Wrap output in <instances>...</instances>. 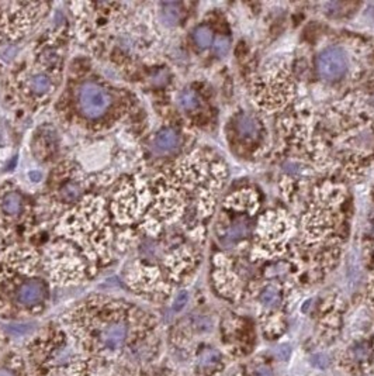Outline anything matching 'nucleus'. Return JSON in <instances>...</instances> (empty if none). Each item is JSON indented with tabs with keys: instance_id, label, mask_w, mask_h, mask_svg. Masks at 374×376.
<instances>
[{
	"instance_id": "1",
	"label": "nucleus",
	"mask_w": 374,
	"mask_h": 376,
	"mask_svg": "<svg viewBox=\"0 0 374 376\" xmlns=\"http://www.w3.org/2000/svg\"><path fill=\"white\" fill-rule=\"evenodd\" d=\"M110 106L107 92L96 83L87 82L79 91V107L87 119L102 117Z\"/></svg>"
},
{
	"instance_id": "2",
	"label": "nucleus",
	"mask_w": 374,
	"mask_h": 376,
	"mask_svg": "<svg viewBox=\"0 0 374 376\" xmlns=\"http://www.w3.org/2000/svg\"><path fill=\"white\" fill-rule=\"evenodd\" d=\"M317 65L321 78L333 82L342 78L348 71V58L342 49L331 47L321 52Z\"/></svg>"
},
{
	"instance_id": "3",
	"label": "nucleus",
	"mask_w": 374,
	"mask_h": 376,
	"mask_svg": "<svg viewBox=\"0 0 374 376\" xmlns=\"http://www.w3.org/2000/svg\"><path fill=\"white\" fill-rule=\"evenodd\" d=\"M44 295H45V289H44L43 283L38 280H30V282H25L24 285H21V287L18 289L17 299L21 304L33 306V304L41 302Z\"/></svg>"
},
{
	"instance_id": "4",
	"label": "nucleus",
	"mask_w": 374,
	"mask_h": 376,
	"mask_svg": "<svg viewBox=\"0 0 374 376\" xmlns=\"http://www.w3.org/2000/svg\"><path fill=\"white\" fill-rule=\"evenodd\" d=\"M126 337H127V327L122 324V323H113L110 324L109 327L104 330L103 333V341L104 344L111 348V350H115L126 341Z\"/></svg>"
},
{
	"instance_id": "5",
	"label": "nucleus",
	"mask_w": 374,
	"mask_h": 376,
	"mask_svg": "<svg viewBox=\"0 0 374 376\" xmlns=\"http://www.w3.org/2000/svg\"><path fill=\"white\" fill-rule=\"evenodd\" d=\"M179 146V135L172 128H163L155 137V148L158 152L175 151Z\"/></svg>"
},
{
	"instance_id": "6",
	"label": "nucleus",
	"mask_w": 374,
	"mask_h": 376,
	"mask_svg": "<svg viewBox=\"0 0 374 376\" xmlns=\"http://www.w3.org/2000/svg\"><path fill=\"white\" fill-rule=\"evenodd\" d=\"M236 128H238V131H239L242 137H246V138H256V135L259 133V128H258L256 122L252 117H249L246 114H241L238 117Z\"/></svg>"
},
{
	"instance_id": "7",
	"label": "nucleus",
	"mask_w": 374,
	"mask_h": 376,
	"mask_svg": "<svg viewBox=\"0 0 374 376\" xmlns=\"http://www.w3.org/2000/svg\"><path fill=\"white\" fill-rule=\"evenodd\" d=\"M2 207H3V212L7 213V214H17L21 209V196L18 193H7L3 199V203H2Z\"/></svg>"
},
{
	"instance_id": "8",
	"label": "nucleus",
	"mask_w": 374,
	"mask_h": 376,
	"mask_svg": "<svg viewBox=\"0 0 374 376\" xmlns=\"http://www.w3.org/2000/svg\"><path fill=\"white\" fill-rule=\"evenodd\" d=\"M194 41L199 45L200 48H207L210 47L212 43V33L210 31V28H207L204 25L201 27H197L193 33Z\"/></svg>"
},
{
	"instance_id": "9",
	"label": "nucleus",
	"mask_w": 374,
	"mask_h": 376,
	"mask_svg": "<svg viewBox=\"0 0 374 376\" xmlns=\"http://www.w3.org/2000/svg\"><path fill=\"white\" fill-rule=\"evenodd\" d=\"M162 18L166 24L175 25L179 21V18H180V10H179L177 5H175V3L165 5L162 10Z\"/></svg>"
},
{
	"instance_id": "10",
	"label": "nucleus",
	"mask_w": 374,
	"mask_h": 376,
	"mask_svg": "<svg viewBox=\"0 0 374 376\" xmlns=\"http://www.w3.org/2000/svg\"><path fill=\"white\" fill-rule=\"evenodd\" d=\"M30 86L33 91L36 93H45V92L49 91L51 88V80H49L44 73H38V75H34L30 80Z\"/></svg>"
},
{
	"instance_id": "11",
	"label": "nucleus",
	"mask_w": 374,
	"mask_h": 376,
	"mask_svg": "<svg viewBox=\"0 0 374 376\" xmlns=\"http://www.w3.org/2000/svg\"><path fill=\"white\" fill-rule=\"evenodd\" d=\"M179 103L184 110H193L199 106V97L193 91H183L179 95Z\"/></svg>"
},
{
	"instance_id": "12",
	"label": "nucleus",
	"mask_w": 374,
	"mask_h": 376,
	"mask_svg": "<svg viewBox=\"0 0 374 376\" xmlns=\"http://www.w3.org/2000/svg\"><path fill=\"white\" fill-rule=\"evenodd\" d=\"M260 302L267 306V307H273V306H277L278 302H280V295L276 287L273 286H269L266 287L265 291L262 292L260 295Z\"/></svg>"
},
{
	"instance_id": "13",
	"label": "nucleus",
	"mask_w": 374,
	"mask_h": 376,
	"mask_svg": "<svg viewBox=\"0 0 374 376\" xmlns=\"http://www.w3.org/2000/svg\"><path fill=\"white\" fill-rule=\"evenodd\" d=\"M214 51H215V54L218 56H225L230 51V43L227 40H224V38H220V40H217L215 45H214Z\"/></svg>"
},
{
	"instance_id": "14",
	"label": "nucleus",
	"mask_w": 374,
	"mask_h": 376,
	"mask_svg": "<svg viewBox=\"0 0 374 376\" xmlns=\"http://www.w3.org/2000/svg\"><path fill=\"white\" fill-rule=\"evenodd\" d=\"M218 358H220V355H218L215 351H207V352H204L203 355H201V358H200V362H201V365H205V366H208V365L217 364Z\"/></svg>"
},
{
	"instance_id": "15",
	"label": "nucleus",
	"mask_w": 374,
	"mask_h": 376,
	"mask_svg": "<svg viewBox=\"0 0 374 376\" xmlns=\"http://www.w3.org/2000/svg\"><path fill=\"white\" fill-rule=\"evenodd\" d=\"M311 362H313L315 366H318L321 369H324V368H326L328 364H329V358L326 357L325 354H317V355H314V357L311 358Z\"/></svg>"
},
{
	"instance_id": "16",
	"label": "nucleus",
	"mask_w": 374,
	"mask_h": 376,
	"mask_svg": "<svg viewBox=\"0 0 374 376\" xmlns=\"http://www.w3.org/2000/svg\"><path fill=\"white\" fill-rule=\"evenodd\" d=\"M187 300H189V296H187L186 292H181V293H179V296L176 298L175 303H173V309H175L176 311L181 310L184 306H186Z\"/></svg>"
},
{
	"instance_id": "17",
	"label": "nucleus",
	"mask_w": 374,
	"mask_h": 376,
	"mask_svg": "<svg viewBox=\"0 0 374 376\" xmlns=\"http://www.w3.org/2000/svg\"><path fill=\"white\" fill-rule=\"evenodd\" d=\"M251 376H273L272 370L269 369L267 366H258V368H254L252 372H251Z\"/></svg>"
},
{
	"instance_id": "18",
	"label": "nucleus",
	"mask_w": 374,
	"mask_h": 376,
	"mask_svg": "<svg viewBox=\"0 0 374 376\" xmlns=\"http://www.w3.org/2000/svg\"><path fill=\"white\" fill-rule=\"evenodd\" d=\"M290 352H291V350H290L289 345L280 346V348L277 350L278 358L282 359V361H287V359L290 358Z\"/></svg>"
},
{
	"instance_id": "19",
	"label": "nucleus",
	"mask_w": 374,
	"mask_h": 376,
	"mask_svg": "<svg viewBox=\"0 0 374 376\" xmlns=\"http://www.w3.org/2000/svg\"><path fill=\"white\" fill-rule=\"evenodd\" d=\"M30 178L31 179H34L36 182H38V181L41 179V173H40V172H31Z\"/></svg>"
},
{
	"instance_id": "20",
	"label": "nucleus",
	"mask_w": 374,
	"mask_h": 376,
	"mask_svg": "<svg viewBox=\"0 0 374 376\" xmlns=\"http://www.w3.org/2000/svg\"><path fill=\"white\" fill-rule=\"evenodd\" d=\"M0 376H14V373H13L12 370H9V369H0Z\"/></svg>"
}]
</instances>
